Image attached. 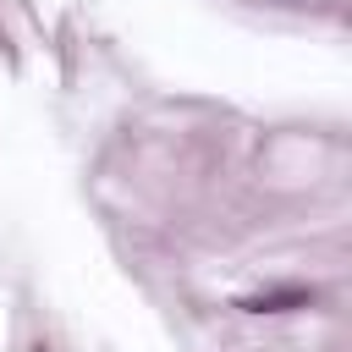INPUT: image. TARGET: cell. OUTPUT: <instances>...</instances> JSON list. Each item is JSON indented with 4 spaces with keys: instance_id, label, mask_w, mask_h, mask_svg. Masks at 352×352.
Here are the masks:
<instances>
[{
    "instance_id": "obj_1",
    "label": "cell",
    "mask_w": 352,
    "mask_h": 352,
    "mask_svg": "<svg viewBox=\"0 0 352 352\" xmlns=\"http://www.w3.org/2000/svg\"><path fill=\"white\" fill-rule=\"evenodd\" d=\"M308 292H264V297H242L248 314H280V308H302Z\"/></svg>"
}]
</instances>
